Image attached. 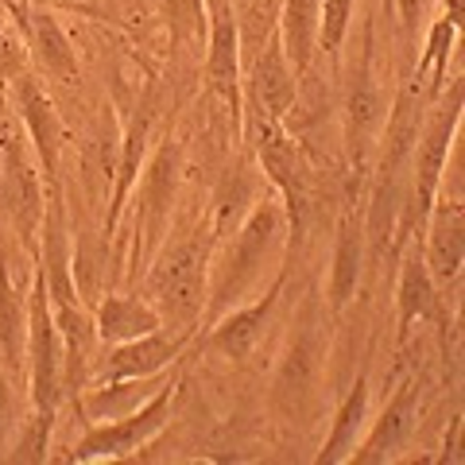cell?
<instances>
[{
	"instance_id": "obj_26",
	"label": "cell",
	"mask_w": 465,
	"mask_h": 465,
	"mask_svg": "<svg viewBox=\"0 0 465 465\" xmlns=\"http://www.w3.org/2000/svg\"><path fill=\"white\" fill-rule=\"evenodd\" d=\"M43 5L51 8H70V12H82V16H101V8H105V0H43Z\"/></svg>"
},
{
	"instance_id": "obj_16",
	"label": "cell",
	"mask_w": 465,
	"mask_h": 465,
	"mask_svg": "<svg viewBox=\"0 0 465 465\" xmlns=\"http://www.w3.org/2000/svg\"><path fill=\"white\" fill-rule=\"evenodd\" d=\"M299 90V74L287 63L280 35L272 32V39L260 47V54L244 66L241 74V105L244 116H268V121H283L291 101Z\"/></svg>"
},
{
	"instance_id": "obj_3",
	"label": "cell",
	"mask_w": 465,
	"mask_h": 465,
	"mask_svg": "<svg viewBox=\"0 0 465 465\" xmlns=\"http://www.w3.org/2000/svg\"><path fill=\"white\" fill-rule=\"evenodd\" d=\"M287 252V213L272 191L244 213V222L229 237L213 241L210 252V280H206V307H202L198 333L213 326L225 311L241 307L256 295L268 268H280Z\"/></svg>"
},
{
	"instance_id": "obj_18",
	"label": "cell",
	"mask_w": 465,
	"mask_h": 465,
	"mask_svg": "<svg viewBox=\"0 0 465 465\" xmlns=\"http://www.w3.org/2000/svg\"><path fill=\"white\" fill-rule=\"evenodd\" d=\"M369 407H372V381H369V357L361 361V369L349 376L345 388L338 391V403H333V423L326 430L322 446L311 454V461L318 465H345L353 446L361 442V434L369 427Z\"/></svg>"
},
{
	"instance_id": "obj_14",
	"label": "cell",
	"mask_w": 465,
	"mask_h": 465,
	"mask_svg": "<svg viewBox=\"0 0 465 465\" xmlns=\"http://www.w3.org/2000/svg\"><path fill=\"white\" fill-rule=\"evenodd\" d=\"M272 191L264 171H260L256 155L249 143H237V148L229 152V159L217 174L210 179V202H206V217H210V229H213V241L229 237L232 229L244 222V213H249L260 198Z\"/></svg>"
},
{
	"instance_id": "obj_13",
	"label": "cell",
	"mask_w": 465,
	"mask_h": 465,
	"mask_svg": "<svg viewBox=\"0 0 465 465\" xmlns=\"http://www.w3.org/2000/svg\"><path fill=\"white\" fill-rule=\"evenodd\" d=\"M365 198H341L338 217H333V241H330V275H326V307L330 314L345 318L353 307L361 283H365Z\"/></svg>"
},
{
	"instance_id": "obj_10",
	"label": "cell",
	"mask_w": 465,
	"mask_h": 465,
	"mask_svg": "<svg viewBox=\"0 0 465 465\" xmlns=\"http://www.w3.org/2000/svg\"><path fill=\"white\" fill-rule=\"evenodd\" d=\"M5 105L12 109V116L20 121L27 143L39 159V171H43V186H63L66 179V121L58 113V101L51 97V90L43 85L32 70H20L16 78L8 82L5 90Z\"/></svg>"
},
{
	"instance_id": "obj_20",
	"label": "cell",
	"mask_w": 465,
	"mask_h": 465,
	"mask_svg": "<svg viewBox=\"0 0 465 465\" xmlns=\"http://www.w3.org/2000/svg\"><path fill=\"white\" fill-rule=\"evenodd\" d=\"M458 39H461V20L450 16V12H439V16L427 24L423 51L415 54L411 74H403V78H415L419 85H423V97L427 101H434V97L446 90V82H450V58H454V51H458Z\"/></svg>"
},
{
	"instance_id": "obj_19",
	"label": "cell",
	"mask_w": 465,
	"mask_h": 465,
	"mask_svg": "<svg viewBox=\"0 0 465 465\" xmlns=\"http://www.w3.org/2000/svg\"><path fill=\"white\" fill-rule=\"evenodd\" d=\"M94 326H97L101 345H116V341L140 338V333H152L163 322H159L155 307L136 287H124V291L109 287V291H101V299L94 302Z\"/></svg>"
},
{
	"instance_id": "obj_9",
	"label": "cell",
	"mask_w": 465,
	"mask_h": 465,
	"mask_svg": "<svg viewBox=\"0 0 465 465\" xmlns=\"http://www.w3.org/2000/svg\"><path fill=\"white\" fill-rule=\"evenodd\" d=\"M8 12L16 20L27 58L35 70L47 78V90L54 101H74L82 97V58L74 35L63 27L58 12L43 0H8Z\"/></svg>"
},
{
	"instance_id": "obj_17",
	"label": "cell",
	"mask_w": 465,
	"mask_h": 465,
	"mask_svg": "<svg viewBox=\"0 0 465 465\" xmlns=\"http://www.w3.org/2000/svg\"><path fill=\"white\" fill-rule=\"evenodd\" d=\"M419 241H423V260H427L439 291L442 295L458 291L461 272H465V206H461V194L450 198L439 191Z\"/></svg>"
},
{
	"instance_id": "obj_5",
	"label": "cell",
	"mask_w": 465,
	"mask_h": 465,
	"mask_svg": "<svg viewBox=\"0 0 465 465\" xmlns=\"http://www.w3.org/2000/svg\"><path fill=\"white\" fill-rule=\"evenodd\" d=\"M461 116H465V82L450 78L446 90L427 105L423 128H419V140H415V152H411V171H407V202H403L400 232H396V260H400L407 241L423 237L427 213H430L434 198H439L442 183H446L450 152H454L458 133H461Z\"/></svg>"
},
{
	"instance_id": "obj_11",
	"label": "cell",
	"mask_w": 465,
	"mask_h": 465,
	"mask_svg": "<svg viewBox=\"0 0 465 465\" xmlns=\"http://www.w3.org/2000/svg\"><path fill=\"white\" fill-rule=\"evenodd\" d=\"M396 388H391V396L384 400L381 415L369 419L365 434H361V442L353 446V454H349V461L357 465H384V461H396L407 442L415 439L419 430V419H423V400L430 391V372L427 369H400L396 381H391Z\"/></svg>"
},
{
	"instance_id": "obj_22",
	"label": "cell",
	"mask_w": 465,
	"mask_h": 465,
	"mask_svg": "<svg viewBox=\"0 0 465 465\" xmlns=\"http://www.w3.org/2000/svg\"><path fill=\"white\" fill-rule=\"evenodd\" d=\"M318 16H322V0H280L275 35H280L295 74H302L318 58Z\"/></svg>"
},
{
	"instance_id": "obj_15",
	"label": "cell",
	"mask_w": 465,
	"mask_h": 465,
	"mask_svg": "<svg viewBox=\"0 0 465 465\" xmlns=\"http://www.w3.org/2000/svg\"><path fill=\"white\" fill-rule=\"evenodd\" d=\"M198 333L191 330H171L159 326L152 333H140V338L116 341V345H101L105 353H97L90 384H105V381H128V376H155L171 369L179 361Z\"/></svg>"
},
{
	"instance_id": "obj_2",
	"label": "cell",
	"mask_w": 465,
	"mask_h": 465,
	"mask_svg": "<svg viewBox=\"0 0 465 465\" xmlns=\"http://www.w3.org/2000/svg\"><path fill=\"white\" fill-rule=\"evenodd\" d=\"M210 252H213V229L206 206L198 202V206L174 213L163 244L155 249L136 283V291L155 307L163 326L198 333L202 307H206Z\"/></svg>"
},
{
	"instance_id": "obj_7",
	"label": "cell",
	"mask_w": 465,
	"mask_h": 465,
	"mask_svg": "<svg viewBox=\"0 0 465 465\" xmlns=\"http://www.w3.org/2000/svg\"><path fill=\"white\" fill-rule=\"evenodd\" d=\"M194 369V365H186ZM183 372L167 376L152 400H143L136 411H128L109 423H85L82 439L66 450V454H51V461H70V465H97V461H133L143 446H148L159 430L171 423L174 407H179V391H183Z\"/></svg>"
},
{
	"instance_id": "obj_25",
	"label": "cell",
	"mask_w": 465,
	"mask_h": 465,
	"mask_svg": "<svg viewBox=\"0 0 465 465\" xmlns=\"http://www.w3.org/2000/svg\"><path fill=\"white\" fill-rule=\"evenodd\" d=\"M24 411L27 407L20 403V381L5 369V361H0V458H5V450L12 446V439H16Z\"/></svg>"
},
{
	"instance_id": "obj_4",
	"label": "cell",
	"mask_w": 465,
	"mask_h": 465,
	"mask_svg": "<svg viewBox=\"0 0 465 465\" xmlns=\"http://www.w3.org/2000/svg\"><path fill=\"white\" fill-rule=\"evenodd\" d=\"M338 124H341V171L345 198H365V179L384 133V116L391 97L376 70V16H365L353 54L338 70Z\"/></svg>"
},
{
	"instance_id": "obj_1",
	"label": "cell",
	"mask_w": 465,
	"mask_h": 465,
	"mask_svg": "<svg viewBox=\"0 0 465 465\" xmlns=\"http://www.w3.org/2000/svg\"><path fill=\"white\" fill-rule=\"evenodd\" d=\"M295 283V272H291ZM333 326L338 318L326 307L322 275L311 268L295 283V307L287 314V338L268 376L264 415L275 442L307 446V439L326 419L333 400Z\"/></svg>"
},
{
	"instance_id": "obj_8",
	"label": "cell",
	"mask_w": 465,
	"mask_h": 465,
	"mask_svg": "<svg viewBox=\"0 0 465 465\" xmlns=\"http://www.w3.org/2000/svg\"><path fill=\"white\" fill-rule=\"evenodd\" d=\"M291 272H295V268L280 264V272H275V280L268 283V291H260V295H252L249 302H241V307L225 311L213 326L202 330L198 338L191 341L194 361L198 357H210V361H225V365H232V369L249 365V361L260 353L264 338H268V330L275 322V311L283 307Z\"/></svg>"
},
{
	"instance_id": "obj_23",
	"label": "cell",
	"mask_w": 465,
	"mask_h": 465,
	"mask_svg": "<svg viewBox=\"0 0 465 465\" xmlns=\"http://www.w3.org/2000/svg\"><path fill=\"white\" fill-rule=\"evenodd\" d=\"M391 16H396V58H400V78L411 74V63L419 54V39H423L430 24L434 0H388Z\"/></svg>"
},
{
	"instance_id": "obj_6",
	"label": "cell",
	"mask_w": 465,
	"mask_h": 465,
	"mask_svg": "<svg viewBox=\"0 0 465 465\" xmlns=\"http://www.w3.org/2000/svg\"><path fill=\"white\" fill-rule=\"evenodd\" d=\"M0 213L20 241L27 260L39 252V229L47 213V186H43L39 159L27 143L24 128H16V116L8 105H0Z\"/></svg>"
},
{
	"instance_id": "obj_12",
	"label": "cell",
	"mask_w": 465,
	"mask_h": 465,
	"mask_svg": "<svg viewBox=\"0 0 465 465\" xmlns=\"http://www.w3.org/2000/svg\"><path fill=\"white\" fill-rule=\"evenodd\" d=\"M415 326H434L442 345V357H450V299L439 291L434 275L423 260V241L411 237L403 244V252L396 260V353L411 341Z\"/></svg>"
},
{
	"instance_id": "obj_24",
	"label": "cell",
	"mask_w": 465,
	"mask_h": 465,
	"mask_svg": "<svg viewBox=\"0 0 465 465\" xmlns=\"http://www.w3.org/2000/svg\"><path fill=\"white\" fill-rule=\"evenodd\" d=\"M353 8L357 0H322V16H318V54L338 63L349 24H353Z\"/></svg>"
},
{
	"instance_id": "obj_21",
	"label": "cell",
	"mask_w": 465,
	"mask_h": 465,
	"mask_svg": "<svg viewBox=\"0 0 465 465\" xmlns=\"http://www.w3.org/2000/svg\"><path fill=\"white\" fill-rule=\"evenodd\" d=\"M0 361L5 369L24 381L27 361V291L12 280L8 260L0 256Z\"/></svg>"
}]
</instances>
